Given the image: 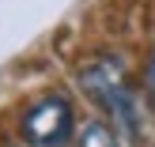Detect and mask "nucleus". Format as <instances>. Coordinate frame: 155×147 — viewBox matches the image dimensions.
<instances>
[{
  "instance_id": "nucleus-2",
  "label": "nucleus",
  "mask_w": 155,
  "mask_h": 147,
  "mask_svg": "<svg viewBox=\"0 0 155 147\" xmlns=\"http://www.w3.org/2000/svg\"><path fill=\"white\" fill-rule=\"evenodd\" d=\"M76 132V110L64 94L49 91V94L34 98L19 117V140L23 147H64Z\"/></svg>"
},
{
  "instance_id": "nucleus-1",
  "label": "nucleus",
  "mask_w": 155,
  "mask_h": 147,
  "mask_svg": "<svg viewBox=\"0 0 155 147\" xmlns=\"http://www.w3.org/2000/svg\"><path fill=\"white\" fill-rule=\"evenodd\" d=\"M76 79H80V87L114 117V125H121L129 136H140V125H144L140 98H136V87H133V79H129V68H125L121 57L98 53V57L83 60V64L76 68Z\"/></svg>"
},
{
  "instance_id": "nucleus-4",
  "label": "nucleus",
  "mask_w": 155,
  "mask_h": 147,
  "mask_svg": "<svg viewBox=\"0 0 155 147\" xmlns=\"http://www.w3.org/2000/svg\"><path fill=\"white\" fill-rule=\"evenodd\" d=\"M144 91H148V102L155 106V53L148 57V68H144Z\"/></svg>"
},
{
  "instance_id": "nucleus-3",
  "label": "nucleus",
  "mask_w": 155,
  "mask_h": 147,
  "mask_svg": "<svg viewBox=\"0 0 155 147\" xmlns=\"http://www.w3.org/2000/svg\"><path fill=\"white\" fill-rule=\"evenodd\" d=\"M76 147H121L117 128L106 125V121H87V125L76 132Z\"/></svg>"
}]
</instances>
